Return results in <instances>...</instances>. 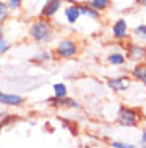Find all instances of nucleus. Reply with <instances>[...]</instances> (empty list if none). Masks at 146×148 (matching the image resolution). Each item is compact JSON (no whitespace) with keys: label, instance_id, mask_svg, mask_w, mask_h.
I'll return each mask as SVG.
<instances>
[{"label":"nucleus","instance_id":"3","mask_svg":"<svg viewBox=\"0 0 146 148\" xmlns=\"http://www.w3.org/2000/svg\"><path fill=\"white\" fill-rule=\"evenodd\" d=\"M140 119H141V116H140L138 110L122 105V106L119 108V111H117L116 121H117V124L122 126V127H136Z\"/></svg>","mask_w":146,"mask_h":148},{"label":"nucleus","instance_id":"22","mask_svg":"<svg viewBox=\"0 0 146 148\" xmlns=\"http://www.w3.org/2000/svg\"><path fill=\"white\" fill-rule=\"evenodd\" d=\"M140 147H145L146 148V130L141 132V137H140Z\"/></svg>","mask_w":146,"mask_h":148},{"label":"nucleus","instance_id":"5","mask_svg":"<svg viewBox=\"0 0 146 148\" xmlns=\"http://www.w3.org/2000/svg\"><path fill=\"white\" fill-rule=\"evenodd\" d=\"M111 36L113 39L116 40H124L130 36V29H128V23L127 19L124 18H119L113 23V26H111Z\"/></svg>","mask_w":146,"mask_h":148},{"label":"nucleus","instance_id":"12","mask_svg":"<svg viewBox=\"0 0 146 148\" xmlns=\"http://www.w3.org/2000/svg\"><path fill=\"white\" fill-rule=\"evenodd\" d=\"M79 8H81L82 18H88V19H93V21H96V19L101 18V11H98L96 8H93L91 5H88L87 2L79 3Z\"/></svg>","mask_w":146,"mask_h":148},{"label":"nucleus","instance_id":"8","mask_svg":"<svg viewBox=\"0 0 146 148\" xmlns=\"http://www.w3.org/2000/svg\"><path fill=\"white\" fill-rule=\"evenodd\" d=\"M127 60L135 61V63L146 61V47H143L140 44H128L127 45Z\"/></svg>","mask_w":146,"mask_h":148},{"label":"nucleus","instance_id":"18","mask_svg":"<svg viewBox=\"0 0 146 148\" xmlns=\"http://www.w3.org/2000/svg\"><path fill=\"white\" fill-rule=\"evenodd\" d=\"M109 145L113 148H136L135 143H127V142H121V140H113Z\"/></svg>","mask_w":146,"mask_h":148},{"label":"nucleus","instance_id":"14","mask_svg":"<svg viewBox=\"0 0 146 148\" xmlns=\"http://www.w3.org/2000/svg\"><path fill=\"white\" fill-rule=\"evenodd\" d=\"M53 58H56L55 56V52H51V50H42V52H39L34 58H31V61L32 63H48V61H51Z\"/></svg>","mask_w":146,"mask_h":148},{"label":"nucleus","instance_id":"11","mask_svg":"<svg viewBox=\"0 0 146 148\" xmlns=\"http://www.w3.org/2000/svg\"><path fill=\"white\" fill-rule=\"evenodd\" d=\"M64 18H66V21L69 23V24H76V23L82 18L79 5H76V3H72V5L68 3L64 7Z\"/></svg>","mask_w":146,"mask_h":148},{"label":"nucleus","instance_id":"4","mask_svg":"<svg viewBox=\"0 0 146 148\" xmlns=\"http://www.w3.org/2000/svg\"><path fill=\"white\" fill-rule=\"evenodd\" d=\"M47 103H48V106H51V108H56V110H81L82 108V105L79 103L77 100H74V98H71V97H56V95H53V97H50L47 100Z\"/></svg>","mask_w":146,"mask_h":148},{"label":"nucleus","instance_id":"9","mask_svg":"<svg viewBox=\"0 0 146 148\" xmlns=\"http://www.w3.org/2000/svg\"><path fill=\"white\" fill-rule=\"evenodd\" d=\"M63 2H64V0H47L44 3V7H42V10H40V16L48 18V19L55 18L56 13L61 10Z\"/></svg>","mask_w":146,"mask_h":148},{"label":"nucleus","instance_id":"13","mask_svg":"<svg viewBox=\"0 0 146 148\" xmlns=\"http://www.w3.org/2000/svg\"><path fill=\"white\" fill-rule=\"evenodd\" d=\"M106 61L111 66H124L127 61V55L122 52H111L109 55L106 56Z\"/></svg>","mask_w":146,"mask_h":148},{"label":"nucleus","instance_id":"19","mask_svg":"<svg viewBox=\"0 0 146 148\" xmlns=\"http://www.w3.org/2000/svg\"><path fill=\"white\" fill-rule=\"evenodd\" d=\"M10 48H11V44L5 39V37H2V39H0V56L5 55V53H8Z\"/></svg>","mask_w":146,"mask_h":148},{"label":"nucleus","instance_id":"10","mask_svg":"<svg viewBox=\"0 0 146 148\" xmlns=\"http://www.w3.org/2000/svg\"><path fill=\"white\" fill-rule=\"evenodd\" d=\"M130 76L133 81L140 82L146 87V61H140V63H135V66L132 68Z\"/></svg>","mask_w":146,"mask_h":148},{"label":"nucleus","instance_id":"16","mask_svg":"<svg viewBox=\"0 0 146 148\" xmlns=\"http://www.w3.org/2000/svg\"><path fill=\"white\" fill-rule=\"evenodd\" d=\"M10 7H8L7 0H0V24H3L10 18Z\"/></svg>","mask_w":146,"mask_h":148},{"label":"nucleus","instance_id":"15","mask_svg":"<svg viewBox=\"0 0 146 148\" xmlns=\"http://www.w3.org/2000/svg\"><path fill=\"white\" fill-rule=\"evenodd\" d=\"M87 3L88 5H91L93 8H96L98 11H101V13H104L108 8L111 7V0H87Z\"/></svg>","mask_w":146,"mask_h":148},{"label":"nucleus","instance_id":"6","mask_svg":"<svg viewBox=\"0 0 146 148\" xmlns=\"http://www.w3.org/2000/svg\"><path fill=\"white\" fill-rule=\"evenodd\" d=\"M130 82H132V76H119V77H108L106 85L113 92L122 93L130 87Z\"/></svg>","mask_w":146,"mask_h":148},{"label":"nucleus","instance_id":"20","mask_svg":"<svg viewBox=\"0 0 146 148\" xmlns=\"http://www.w3.org/2000/svg\"><path fill=\"white\" fill-rule=\"evenodd\" d=\"M7 3H8V7H10L11 11H18V10H21L24 0H7Z\"/></svg>","mask_w":146,"mask_h":148},{"label":"nucleus","instance_id":"23","mask_svg":"<svg viewBox=\"0 0 146 148\" xmlns=\"http://www.w3.org/2000/svg\"><path fill=\"white\" fill-rule=\"evenodd\" d=\"M64 3H69V5L76 3V5H79V3H82V0H64Z\"/></svg>","mask_w":146,"mask_h":148},{"label":"nucleus","instance_id":"1","mask_svg":"<svg viewBox=\"0 0 146 148\" xmlns=\"http://www.w3.org/2000/svg\"><path fill=\"white\" fill-rule=\"evenodd\" d=\"M27 36L32 42L35 44H50L53 40V36H55V27L51 24V21L48 18H35L29 23L27 26Z\"/></svg>","mask_w":146,"mask_h":148},{"label":"nucleus","instance_id":"17","mask_svg":"<svg viewBox=\"0 0 146 148\" xmlns=\"http://www.w3.org/2000/svg\"><path fill=\"white\" fill-rule=\"evenodd\" d=\"M51 90H53V95H56V97H66L68 95V87H66V84H63V82L53 84Z\"/></svg>","mask_w":146,"mask_h":148},{"label":"nucleus","instance_id":"24","mask_svg":"<svg viewBox=\"0 0 146 148\" xmlns=\"http://www.w3.org/2000/svg\"><path fill=\"white\" fill-rule=\"evenodd\" d=\"M135 3L140 7H146V0H135Z\"/></svg>","mask_w":146,"mask_h":148},{"label":"nucleus","instance_id":"21","mask_svg":"<svg viewBox=\"0 0 146 148\" xmlns=\"http://www.w3.org/2000/svg\"><path fill=\"white\" fill-rule=\"evenodd\" d=\"M135 36H140L141 39H146V24H138V26L133 29Z\"/></svg>","mask_w":146,"mask_h":148},{"label":"nucleus","instance_id":"25","mask_svg":"<svg viewBox=\"0 0 146 148\" xmlns=\"http://www.w3.org/2000/svg\"><path fill=\"white\" fill-rule=\"evenodd\" d=\"M3 37V29H2V24H0V39Z\"/></svg>","mask_w":146,"mask_h":148},{"label":"nucleus","instance_id":"7","mask_svg":"<svg viewBox=\"0 0 146 148\" xmlns=\"http://www.w3.org/2000/svg\"><path fill=\"white\" fill-rule=\"evenodd\" d=\"M26 103V98L18 93H10V92H2L0 90V105L7 108H19Z\"/></svg>","mask_w":146,"mask_h":148},{"label":"nucleus","instance_id":"2","mask_svg":"<svg viewBox=\"0 0 146 148\" xmlns=\"http://www.w3.org/2000/svg\"><path fill=\"white\" fill-rule=\"evenodd\" d=\"M55 56L59 60H69V58H74V56L79 55L81 52V47H79V42L72 37H64L61 40L56 44L55 47Z\"/></svg>","mask_w":146,"mask_h":148}]
</instances>
